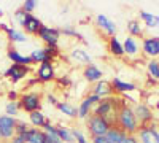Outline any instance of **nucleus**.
<instances>
[{
	"mask_svg": "<svg viewBox=\"0 0 159 143\" xmlns=\"http://www.w3.org/2000/svg\"><path fill=\"white\" fill-rule=\"evenodd\" d=\"M132 111H134L140 127L150 126V124L154 123L153 121V111H151V108L148 105H145V103H135L134 108H132Z\"/></svg>",
	"mask_w": 159,
	"mask_h": 143,
	"instance_id": "20e7f679",
	"label": "nucleus"
},
{
	"mask_svg": "<svg viewBox=\"0 0 159 143\" xmlns=\"http://www.w3.org/2000/svg\"><path fill=\"white\" fill-rule=\"evenodd\" d=\"M15 129H16V119L11 116H0V132H2L3 140H10L15 135Z\"/></svg>",
	"mask_w": 159,
	"mask_h": 143,
	"instance_id": "9b49d317",
	"label": "nucleus"
},
{
	"mask_svg": "<svg viewBox=\"0 0 159 143\" xmlns=\"http://www.w3.org/2000/svg\"><path fill=\"white\" fill-rule=\"evenodd\" d=\"M19 103V108L27 111L29 114L34 111H40L42 108V96L37 94V92H29V94H22L18 100Z\"/></svg>",
	"mask_w": 159,
	"mask_h": 143,
	"instance_id": "7ed1b4c3",
	"label": "nucleus"
},
{
	"mask_svg": "<svg viewBox=\"0 0 159 143\" xmlns=\"http://www.w3.org/2000/svg\"><path fill=\"white\" fill-rule=\"evenodd\" d=\"M57 131V135L61 138V141H67V143H73V135H72V131L64 126H57L56 127Z\"/></svg>",
	"mask_w": 159,
	"mask_h": 143,
	"instance_id": "c85d7f7f",
	"label": "nucleus"
},
{
	"mask_svg": "<svg viewBox=\"0 0 159 143\" xmlns=\"http://www.w3.org/2000/svg\"><path fill=\"white\" fill-rule=\"evenodd\" d=\"M119 143H140V141H139L137 135H126Z\"/></svg>",
	"mask_w": 159,
	"mask_h": 143,
	"instance_id": "e433bc0d",
	"label": "nucleus"
},
{
	"mask_svg": "<svg viewBox=\"0 0 159 143\" xmlns=\"http://www.w3.org/2000/svg\"><path fill=\"white\" fill-rule=\"evenodd\" d=\"M30 73V67L29 65H19V64H11V65L7 69L5 76H8L13 83L21 81L22 78H25Z\"/></svg>",
	"mask_w": 159,
	"mask_h": 143,
	"instance_id": "6e6552de",
	"label": "nucleus"
},
{
	"mask_svg": "<svg viewBox=\"0 0 159 143\" xmlns=\"http://www.w3.org/2000/svg\"><path fill=\"white\" fill-rule=\"evenodd\" d=\"M107 46H108V53H110V54H113V56H116V57H123V56H124L123 43L116 38V35L108 38V45H107Z\"/></svg>",
	"mask_w": 159,
	"mask_h": 143,
	"instance_id": "a211bd4d",
	"label": "nucleus"
},
{
	"mask_svg": "<svg viewBox=\"0 0 159 143\" xmlns=\"http://www.w3.org/2000/svg\"><path fill=\"white\" fill-rule=\"evenodd\" d=\"M56 108H57L59 111H62L64 114L70 116V118H76V116H78V110H76L73 105L67 103V102H57V103H56Z\"/></svg>",
	"mask_w": 159,
	"mask_h": 143,
	"instance_id": "b1692460",
	"label": "nucleus"
},
{
	"mask_svg": "<svg viewBox=\"0 0 159 143\" xmlns=\"http://www.w3.org/2000/svg\"><path fill=\"white\" fill-rule=\"evenodd\" d=\"M88 131L91 134V137H105L110 129V124L105 121L102 116H97V114H89L88 116Z\"/></svg>",
	"mask_w": 159,
	"mask_h": 143,
	"instance_id": "f03ea898",
	"label": "nucleus"
},
{
	"mask_svg": "<svg viewBox=\"0 0 159 143\" xmlns=\"http://www.w3.org/2000/svg\"><path fill=\"white\" fill-rule=\"evenodd\" d=\"M42 25H43V22L40 21L38 18H35L32 13H29V15L25 16L22 29H24L25 34H29V35H38V30L42 29Z\"/></svg>",
	"mask_w": 159,
	"mask_h": 143,
	"instance_id": "f8f14e48",
	"label": "nucleus"
},
{
	"mask_svg": "<svg viewBox=\"0 0 159 143\" xmlns=\"http://www.w3.org/2000/svg\"><path fill=\"white\" fill-rule=\"evenodd\" d=\"M137 138H140V143H159L157 126L153 123L150 126L140 127L139 132H137Z\"/></svg>",
	"mask_w": 159,
	"mask_h": 143,
	"instance_id": "423d86ee",
	"label": "nucleus"
},
{
	"mask_svg": "<svg viewBox=\"0 0 159 143\" xmlns=\"http://www.w3.org/2000/svg\"><path fill=\"white\" fill-rule=\"evenodd\" d=\"M123 48H124V54L127 56H137L139 54V43L134 37H127L124 43H123Z\"/></svg>",
	"mask_w": 159,
	"mask_h": 143,
	"instance_id": "412c9836",
	"label": "nucleus"
},
{
	"mask_svg": "<svg viewBox=\"0 0 159 143\" xmlns=\"http://www.w3.org/2000/svg\"><path fill=\"white\" fill-rule=\"evenodd\" d=\"M29 57L32 59L34 64H38V62H40V64H43V62H54V60H52V57L46 53L45 48H42V49H34Z\"/></svg>",
	"mask_w": 159,
	"mask_h": 143,
	"instance_id": "aec40b11",
	"label": "nucleus"
},
{
	"mask_svg": "<svg viewBox=\"0 0 159 143\" xmlns=\"http://www.w3.org/2000/svg\"><path fill=\"white\" fill-rule=\"evenodd\" d=\"M72 135H73V138L76 140V143H88V140H86V137L78 131V129H72Z\"/></svg>",
	"mask_w": 159,
	"mask_h": 143,
	"instance_id": "c9c22d12",
	"label": "nucleus"
},
{
	"mask_svg": "<svg viewBox=\"0 0 159 143\" xmlns=\"http://www.w3.org/2000/svg\"><path fill=\"white\" fill-rule=\"evenodd\" d=\"M0 97H2V92H0Z\"/></svg>",
	"mask_w": 159,
	"mask_h": 143,
	"instance_id": "49530a36",
	"label": "nucleus"
},
{
	"mask_svg": "<svg viewBox=\"0 0 159 143\" xmlns=\"http://www.w3.org/2000/svg\"><path fill=\"white\" fill-rule=\"evenodd\" d=\"M70 57H72L76 64H84V65L91 64V56H89V53H86L84 49H80V48H75V49L72 51Z\"/></svg>",
	"mask_w": 159,
	"mask_h": 143,
	"instance_id": "4be33fe9",
	"label": "nucleus"
},
{
	"mask_svg": "<svg viewBox=\"0 0 159 143\" xmlns=\"http://www.w3.org/2000/svg\"><path fill=\"white\" fill-rule=\"evenodd\" d=\"M8 99H10V102H18L19 96H18L16 91H10V92H8Z\"/></svg>",
	"mask_w": 159,
	"mask_h": 143,
	"instance_id": "ea45409f",
	"label": "nucleus"
},
{
	"mask_svg": "<svg viewBox=\"0 0 159 143\" xmlns=\"http://www.w3.org/2000/svg\"><path fill=\"white\" fill-rule=\"evenodd\" d=\"M140 18L143 19V22L148 25V27H157L159 25V18L156 15H151L148 11H140Z\"/></svg>",
	"mask_w": 159,
	"mask_h": 143,
	"instance_id": "a878e982",
	"label": "nucleus"
},
{
	"mask_svg": "<svg viewBox=\"0 0 159 143\" xmlns=\"http://www.w3.org/2000/svg\"><path fill=\"white\" fill-rule=\"evenodd\" d=\"M116 126L121 127L123 131L127 134V135H135L139 132V123H137V118L134 111H132V108L127 105V103H124V105L119 108L118 111V119H116Z\"/></svg>",
	"mask_w": 159,
	"mask_h": 143,
	"instance_id": "f257e3e1",
	"label": "nucleus"
},
{
	"mask_svg": "<svg viewBox=\"0 0 159 143\" xmlns=\"http://www.w3.org/2000/svg\"><path fill=\"white\" fill-rule=\"evenodd\" d=\"M19 110H21V108H19V103H18V102H8V103H7V107H5L7 114L11 116V118H13V116H16Z\"/></svg>",
	"mask_w": 159,
	"mask_h": 143,
	"instance_id": "473e14b6",
	"label": "nucleus"
},
{
	"mask_svg": "<svg viewBox=\"0 0 159 143\" xmlns=\"http://www.w3.org/2000/svg\"><path fill=\"white\" fill-rule=\"evenodd\" d=\"M40 40L45 42L46 46H57L59 43V37H61V30L56 27H48V25H42V29L38 30Z\"/></svg>",
	"mask_w": 159,
	"mask_h": 143,
	"instance_id": "39448f33",
	"label": "nucleus"
},
{
	"mask_svg": "<svg viewBox=\"0 0 159 143\" xmlns=\"http://www.w3.org/2000/svg\"><path fill=\"white\" fill-rule=\"evenodd\" d=\"M7 56H8V59L13 62V64H19V65H32V59L29 57V56H24V54H21L18 49H15L13 46H10L8 48V51H7Z\"/></svg>",
	"mask_w": 159,
	"mask_h": 143,
	"instance_id": "dca6fc26",
	"label": "nucleus"
},
{
	"mask_svg": "<svg viewBox=\"0 0 159 143\" xmlns=\"http://www.w3.org/2000/svg\"><path fill=\"white\" fill-rule=\"evenodd\" d=\"M61 34H64V35H67V37H73V38H78L80 42H84L83 40V35L81 34H78L72 25H65V27H62L61 29Z\"/></svg>",
	"mask_w": 159,
	"mask_h": 143,
	"instance_id": "7c9ffc66",
	"label": "nucleus"
},
{
	"mask_svg": "<svg viewBox=\"0 0 159 143\" xmlns=\"http://www.w3.org/2000/svg\"><path fill=\"white\" fill-rule=\"evenodd\" d=\"M126 135H127V134L123 131L121 127H118V126H111V127L108 129V132H107V135H105V137H107L110 141H113V143H119V141H121Z\"/></svg>",
	"mask_w": 159,
	"mask_h": 143,
	"instance_id": "5701e85b",
	"label": "nucleus"
},
{
	"mask_svg": "<svg viewBox=\"0 0 159 143\" xmlns=\"http://www.w3.org/2000/svg\"><path fill=\"white\" fill-rule=\"evenodd\" d=\"M142 48H143V53L147 56H150V57L159 56V37H147V38H143Z\"/></svg>",
	"mask_w": 159,
	"mask_h": 143,
	"instance_id": "ddd939ff",
	"label": "nucleus"
},
{
	"mask_svg": "<svg viewBox=\"0 0 159 143\" xmlns=\"http://www.w3.org/2000/svg\"><path fill=\"white\" fill-rule=\"evenodd\" d=\"M156 108H157V111H159V102L156 103Z\"/></svg>",
	"mask_w": 159,
	"mask_h": 143,
	"instance_id": "c03bdc74",
	"label": "nucleus"
},
{
	"mask_svg": "<svg viewBox=\"0 0 159 143\" xmlns=\"http://www.w3.org/2000/svg\"><path fill=\"white\" fill-rule=\"evenodd\" d=\"M147 67H148V75L153 78V80H159V62L151 59Z\"/></svg>",
	"mask_w": 159,
	"mask_h": 143,
	"instance_id": "c756f323",
	"label": "nucleus"
},
{
	"mask_svg": "<svg viewBox=\"0 0 159 143\" xmlns=\"http://www.w3.org/2000/svg\"><path fill=\"white\" fill-rule=\"evenodd\" d=\"M25 141L27 143H46V134L40 129H32L25 134Z\"/></svg>",
	"mask_w": 159,
	"mask_h": 143,
	"instance_id": "6ab92c4d",
	"label": "nucleus"
},
{
	"mask_svg": "<svg viewBox=\"0 0 159 143\" xmlns=\"http://www.w3.org/2000/svg\"><path fill=\"white\" fill-rule=\"evenodd\" d=\"M35 7H37V2H35V0H25L21 8H22L25 13H32V11L35 10Z\"/></svg>",
	"mask_w": 159,
	"mask_h": 143,
	"instance_id": "f704fd0d",
	"label": "nucleus"
},
{
	"mask_svg": "<svg viewBox=\"0 0 159 143\" xmlns=\"http://www.w3.org/2000/svg\"><path fill=\"white\" fill-rule=\"evenodd\" d=\"M127 30L130 34V37H142L143 35V29H142V25H140V21L137 19H132L127 22Z\"/></svg>",
	"mask_w": 159,
	"mask_h": 143,
	"instance_id": "393cba45",
	"label": "nucleus"
},
{
	"mask_svg": "<svg viewBox=\"0 0 159 143\" xmlns=\"http://www.w3.org/2000/svg\"><path fill=\"white\" fill-rule=\"evenodd\" d=\"M48 100H49V102L52 103V105H56V103L59 102V100H57V99H56L54 96H52V94H48Z\"/></svg>",
	"mask_w": 159,
	"mask_h": 143,
	"instance_id": "79ce46f5",
	"label": "nucleus"
},
{
	"mask_svg": "<svg viewBox=\"0 0 159 143\" xmlns=\"http://www.w3.org/2000/svg\"><path fill=\"white\" fill-rule=\"evenodd\" d=\"M102 99L94 96V94H89L83 99V102L80 103V107H78V118H88V116L92 113V108H94L97 103L100 102Z\"/></svg>",
	"mask_w": 159,
	"mask_h": 143,
	"instance_id": "1a4fd4ad",
	"label": "nucleus"
},
{
	"mask_svg": "<svg viewBox=\"0 0 159 143\" xmlns=\"http://www.w3.org/2000/svg\"><path fill=\"white\" fill-rule=\"evenodd\" d=\"M29 13H25L22 8H19V10H16V13H15V19H16V22L22 27V24H24V21H25V16H27Z\"/></svg>",
	"mask_w": 159,
	"mask_h": 143,
	"instance_id": "72a5a7b5",
	"label": "nucleus"
},
{
	"mask_svg": "<svg viewBox=\"0 0 159 143\" xmlns=\"http://www.w3.org/2000/svg\"><path fill=\"white\" fill-rule=\"evenodd\" d=\"M56 78V69L54 62H43L40 64V67L37 70V80L40 83H49Z\"/></svg>",
	"mask_w": 159,
	"mask_h": 143,
	"instance_id": "0eeeda50",
	"label": "nucleus"
},
{
	"mask_svg": "<svg viewBox=\"0 0 159 143\" xmlns=\"http://www.w3.org/2000/svg\"><path fill=\"white\" fill-rule=\"evenodd\" d=\"M111 86L115 89V94H126V92H132V91H135V84L134 83L123 81V80H119V78H113V80H111Z\"/></svg>",
	"mask_w": 159,
	"mask_h": 143,
	"instance_id": "f3484780",
	"label": "nucleus"
},
{
	"mask_svg": "<svg viewBox=\"0 0 159 143\" xmlns=\"http://www.w3.org/2000/svg\"><path fill=\"white\" fill-rule=\"evenodd\" d=\"M11 143H25V135H15Z\"/></svg>",
	"mask_w": 159,
	"mask_h": 143,
	"instance_id": "a19ab883",
	"label": "nucleus"
},
{
	"mask_svg": "<svg viewBox=\"0 0 159 143\" xmlns=\"http://www.w3.org/2000/svg\"><path fill=\"white\" fill-rule=\"evenodd\" d=\"M96 22H97V25H99V27H100L105 34H107V35H110V37H115V35H116V30H118L116 24H115L113 21H110L105 15H97Z\"/></svg>",
	"mask_w": 159,
	"mask_h": 143,
	"instance_id": "2eb2a0df",
	"label": "nucleus"
},
{
	"mask_svg": "<svg viewBox=\"0 0 159 143\" xmlns=\"http://www.w3.org/2000/svg\"><path fill=\"white\" fill-rule=\"evenodd\" d=\"M0 140H3V138H2V132H0Z\"/></svg>",
	"mask_w": 159,
	"mask_h": 143,
	"instance_id": "a18cd8bd",
	"label": "nucleus"
},
{
	"mask_svg": "<svg viewBox=\"0 0 159 143\" xmlns=\"http://www.w3.org/2000/svg\"><path fill=\"white\" fill-rule=\"evenodd\" d=\"M57 83H59L61 86H64V87H69V86L72 84V81H70L69 76H61L59 80H57Z\"/></svg>",
	"mask_w": 159,
	"mask_h": 143,
	"instance_id": "4c0bfd02",
	"label": "nucleus"
},
{
	"mask_svg": "<svg viewBox=\"0 0 159 143\" xmlns=\"http://www.w3.org/2000/svg\"><path fill=\"white\" fill-rule=\"evenodd\" d=\"M29 119H30L32 126H35V127H43L45 123H46V116H45L42 111H34V113H30Z\"/></svg>",
	"mask_w": 159,
	"mask_h": 143,
	"instance_id": "bb28decb",
	"label": "nucleus"
},
{
	"mask_svg": "<svg viewBox=\"0 0 159 143\" xmlns=\"http://www.w3.org/2000/svg\"><path fill=\"white\" fill-rule=\"evenodd\" d=\"M2 15H3V11H2V8H0V18H2Z\"/></svg>",
	"mask_w": 159,
	"mask_h": 143,
	"instance_id": "37998d69",
	"label": "nucleus"
},
{
	"mask_svg": "<svg viewBox=\"0 0 159 143\" xmlns=\"http://www.w3.org/2000/svg\"><path fill=\"white\" fill-rule=\"evenodd\" d=\"M89 94H94V96H97L100 99H107V97H111L115 94V89L111 86V81L100 80V81H97L94 86H92Z\"/></svg>",
	"mask_w": 159,
	"mask_h": 143,
	"instance_id": "9d476101",
	"label": "nucleus"
},
{
	"mask_svg": "<svg viewBox=\"0 0 159 143\" xmlns=\"http://www.w3.org/2000/svg\"><path fill=\"white\" fill-rule=\"evenodd\" d=\"M92 143H113L107 137H92Z\"/></svg>",
	"mask_w": 159,
	"mask_h": 143,
	"instance_id": "58836bf2",
	"label": "nucleus"
},
{
	"mask_svg": "<svg viewBox=\"0 0 159 143\" xmlns=\"http://www.w3.org/2000/svg\"><path fill=\"white\" fill-rule=\"evenodd\" d=\"M7 37H8V40L11 42V43H15V42H25L27 40V37H25V34L24 32H21V30H16V29H10L8 30V34H7Z\"/></svg>",
	"mask_w": 159,
	"mask_h": 143,
	"instance_id": "cd10ccee",
	"label": "nucleus"
},
{
	"mask_svg": "<svg viewBox=\"0 0 159 143\" xmlns=\"http://www.w3.org/2000/svg\"><path fill=\"white\" fill-rule=\"evenodd\" d=\"M30 131V126L24 121H16V129H15V134L16 135H25Z\"/></svg>",
	"mask_w": 159,
	"mask_h": 143,
	"instance_id": "2f4dec72",
	"label": "nucleus"
},
{
	"mask_svg": "<svg viewBox=\"0 0 159 143\" xmlns=\"http://www.w3.org/2000/svg\"><path fill=\"white\" fill-rule=\"evenodd\" d=\"M83 76H84V80L89 81V83H97V81L102 80L103 73H102V70L96 65V64L91 62V64H88V65H84V69H83Z\"/></svg>",
	"mask_w": 159,
	"mask_h": 143,
	"instance_id": "4468645a",
	"label": "nucleus"
}]
</instances>
